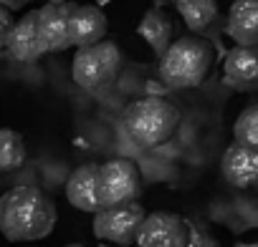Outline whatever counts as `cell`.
Masks as SVG:
<instances>
[{
  "mask_svg": "<svg viewBox=\"0 0 258 247\" xmlns=\"http://www.w3.org/2000/svg\"><path fill=\"white\" fill-rule=\"evenodd\" d=\"M137 36H142L150 48L162 56L167 51V46L172 43V36H175V23H172V16L165 11V8H152L145 13V18L137 23Z\"/></svg>",
  "mask_w": 258,
  "mask_h": 247,
  "instance_id": "obj_15",
  "label": "cell"
},
{
  "mask_svg": "<svg viewBox=\"0 0 258 247\" xmlns=\"http://www.w3.org/2000/svg\"><path fill=\"white\" fill-rule=\"evenodd\" d=\"M66 31H69V46L86 48L106 38L109 21L96 6H69Z\"/></svg>",
  "mask_w": 258,
  "mask_h": 247,
  "instance_id": "obj_8",
  "label": "cell"
},
{
  "mask_svg": "<svg viewBox=\"0 0 258 247\" xmlns=\"http://www.w3.org/2000/svg\"><path fill=\"white\" fill-rule=\"evenodd\" d=\"M58 219L53 199L31 184L8 189L0 197V232L11 242H36L53 232Z\"/></svg>",
  "mask_w": 258,
  "mask_h": 247,
  "instance_id": "obj_1",
  "label": "cell"
},
{
  "mask_svg": "<svg viewBox=\"0 0 258 247\" xmlns=\"http://www.w3.org/2000/svg\"><path fill=\"white\" fill-rule=\"evenodd\" d=\"M225 31L238 46L255 48V43H258V0H235L228 13Z\"/></svg>",
  "mask_w": 258,
  "mask_h": 247,
  "instance_id": "obj_12",
  "label": "cell"
},
{
  "mask_svg": "<svg viewBox=\"0 0 258 247\" xmlns=\"http://www.w3.org/2000/svg\"><path fill=\"white\" fill-rule=\"evenodd\" d=\"M235 247H258V244H255V242H238Z\"/></svg>",
  "mask_w": 258,
  "mask_h": 247,
  "instance_id": "obj_21",
  "label": "cell"
},
{
  "mask_svg": "<svg viewBox=\"0 0 258 247\" xmlns=\"http://www.w3.org/2000/svg\"><path fill=\"white\" fill-rule=\"evenodd\" d=\"M177 11H180L185 26L190 31H195V36L213 28L220 18L218 0H177Z\"/></svg>",
  "mask_w": 258,
  "mask_h": 247,
  "instance_id": "obj_16",
  "label": "cell"
},
{
  "mask_svg": "<svg viewBox=\"0 0 258 247\" xmlns=\"http://www.w3.org/2000/svg\"><path fill=\"white\" fill-rule=\"evenodd\" d=\"M223 71H225V83H230L235 88H248V91L255 88V83H258V58H255V51L235 46L225 56Z\"/></svg>",
  "mask_w": 258,
  "mask_h": 247,
  "instance_id": "obj_14",
  "label": "cell"
},
{
  "mask_svg": "<svg viewBox=\"0 0 258 247\" xmlns=\"http://www.w3.org/2000/svg\"><path fill=\"white\" fill-rule=\"evenodd\" d=\"M96 174L99 164H81L66 179V199L81 212H99L96 204Z\"/></svg>",
  "mask_w": 258,
  "mask_h": 247,
  "instance_id": "obj_13",
  "label": "cell"
},
{
  "mask_svg": "<svg viewBox=\"0 0 258 247\" xmlns=\"http://www.w3.org/2000/svg\"><path fill=\"white\" fill-rule=\"evenodd\" d=\"M190 222L175 212H152L137 232V247H187Z\"/></svg>",
  "mask_w": 258,
  "mask_h": 247,
  "instance_id": "obj_7",
  "label": "cell"
},
{
  "mask_svg": "<svg viewBox=\"0 0 258 247\" xmlns=\"http://www.w3.org/2000/svg\"><path fill=\"white\" fill-rule=\"evenodd\" d=\"M63 247H84V244H63Z\"/></svg>",
  "mask_w": 258,
  "mask_h": 247,
  "instance_id": "obj_22",
  "label": "cell"
},
{
  "mask_svg": "<svg viewBox=\"0 0 258 247\" xmlns=\"http://www.w3.org/2000/svg\"><path fill=\"white\" fill-rule=\"evenodd\" d=\"M13 23H16V21H13L11 11L0 8V48H6V38H8V33H11Z\"/></svg>",
  "mask_w": 258,
  "mask_h": 247,
  "instance_id": "obj_20",
  "label": "cell"
},
{
  "mask_svg": "<svg viewBox=\"0 0 258 247\" xmlns=\"http://www.w3.org/2000/svg\"><path fill=\"white\" fill-rule=\"evenodd\" d=\"M26 162V142L16 129H0V172H16Z\"/></svg>",
  "mask_w": 258,
  "mask_h": 247,
  "instance_id": "obj_17",
  "label": "cell"
},
{
  "mask_svg": "<svg viewBox=\"0 0 258 247\" xmlns=\"http://www.w3.org/2000/svg\"><path fill=\"white\" fill-rule=\"evenodd\" d=\"M66 13L69 6L63 3H48L36 13V31L38 41L46 53H58L69 48V31H66Z\"/></svg>",
  "mask_w": 258,
  "mask_h": 247,
  "instance_id": "obj_10",
  "label": "cell"
},
{
  "mask_svg": "<svg viewBox=\"0 0 258 247\" xmlns=\"http://www.w3.org/2000/svg\"><path fill=\"white\" fill-rule=\"evenodd\" d=\"M180 121H182V116H180L177 106L160 96H147V98L132 101L124 108V118H121L126 137L145 149L167 144L175 137Z\"/></svg>",
  "mask_w": 258,
  "mask_h": 247,
  "instance_id": "obj_3",
  "label": "cell"
},
{
  "mask_svg": "<svg viewBox=\"0 0 258 247\" xmlns=\"http://www.w3.org/2000/svg\"><path fill=\"white\" fill-rule=\"evenodd\" d=\"M142 192V172L132 159H109L99 164L96 174V204L99 209L137 202Z\"/></svg>",
  "mask_w": 258,
  "mask_h": 247,
  "instance_id": "obj_5",
  "label": "cell"
},
{
  "mask_svg": "<svg viewBox=\"0 0 258 247\" xmlns=\"http://www.w3.org/2000/svg\"><path fill=\"white\" fill-rule=\"evenodd\" d=\"M187 247H220V242H218L205 227H192V224H190Z\"/></svg>",
  "mask_w": 258,
  "mask_h": 247,
  "instance_id": "obj_19",
  "label": "cell"
},
{
  "mask_svg": "<svg viewBox=\"0 0 258 247\" xmlns=\"http://www.w3.org/2000/svg\"><path fill=\"white\" fill-rule=\"evenodd\" d=\"M215 63V46L203 36H182L160 56V81L167 88L200 86Z\"/></svg>",
  "mask_w": 258,
  "mask_h": 247,
  "instance_id": "obj_2",
  "label": "cell"
},
{
  "mask_svg": "<svg viewBox=\"0 0 258 247\" xmlns=\"http://www.w3.org/2000/svg\"><path fill=\"white\" fill-rule=\"evenodd\" d=\"M36 13L38 11H28L18 23H13V28H11L8 38H6V51L21 63H36L46 53L41 41H38Z\"/></svg>",
  "mask_w": 258,
  "mask_h": 247,
  "instance_id": "obj_11",
  "label": "cell"
},
{
  "mask_svg": "<svg viewBox=\"0 0 258 247\" xmlns=\"http://www.w3.org/2000/svg\"><path fill=\"white\" fill-rule=\"evenodd\" d=\"M235 134V144H243L248 149H258V108L248 106L233 127Z\"/></svg>",
  "mask_w": 258,
  "mask_h": 247,
  "instance_id": "obj_18",
  "label": "cell"
},
{
  "mask_svg": "<svg viewBox=\"0 0 258 247\" xmlns=\"http://www.w3.org/2000/svg\"><path fill=\"white\" fill-rule=\"evenodd\" d=\"M223 177L235 189H250L258 179V149H248L243 144H230L220 162Z\"/></svg>",
  "mask_w": 258,
  "mask_h": 247,
  "instance_id": "obj_9",
  "label": "cell"
},
{
  "mask_svg": "<svg viewBox=\"0 0 258 247\" xmlns=\"http://www.w3.org/2000/svg\"><path fill=\"white\" fill-rule=\"evenodd\" d=\"M145 217H147V212L140 202L99 209V212H94V234L104 242L129 247V244H135Z\"/></svg>",
  "mask_w": 258,
  "mask_h": 247,
  "instance_id": "obj_6",
  "label": "cell"
},
{
  "mask_svg": "<svg viewBox=\"0 0 258 247\" xmlns=\"http://www.w3.org/2000/svg\"><path fill=\"white\" fill-rule=\"evenodd\" d=\"M124 56L114 41H101L86 48H79L71 63V76L76 86L86 91H101L119 78Z\"/></svg>",
  "mask_w": 258,
  "mask_h": 247,
  "instance_id": "obj_4",
  "label": "cell"
}]
</instances>
